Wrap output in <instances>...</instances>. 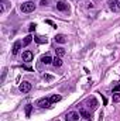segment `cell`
Masks as SVG:
<instances>
[{
    "label": "cell",
    "mask_w": 120,
    "mask_h": 121,
    "mask_svg": "<svg viewBox=\"0 0 120 121\" xmlns=\"http://www.w3.org/2000/svg\"><path fill=\"white\" fill-rule=\"evenodd\" d=\"M6 73H7V69H3V75H1V80H4V78H6Z\"/></svg>",
    "instance_id": "obj_24"
},
{
    "label": "cell",
    "mask_w": 120,
    "mask_h": 121,
    "mask_svg": "<svg viewBox=\"0 0 120 121\" xmlns=\"http://www.w3.org/2000/svg\"><path fill=\"white\" fill-rule=\"evenodd\" d=\"M50 100H51V103H58L61 100V96H58V94H52L51 97H50Z\"/></svg>",
    "instance_id": "obj_16"
},
{
    "label": "cell",
    "mask_w": 120,
    "mask_h": 121,
    "mask_svg": "<svg viewBox=\"0 0 120 121\" xmlns=\"http://www.w3.org/2000/svg\"><path fill=\"white\" fill-rule=\"evenodd\" d=\"M113 101L115 103H119L120 101V93L117 91V93H113Z\"/></svg>",
    "instance_id": "obj_19"
},
{
    "label": "cell",
    "mask_w": 120,
    "mask_h": 121,
    "mask_svg": "<svg viewBox=\"0 0 120 121\" xmlns=\"http://www.w3.org/2000/svg\"><path fill=\"white\" fill-rule=\"evenodd\" d=\"M52 59H54V58H51L50 55H42V56H41V62H42V63H45V65L52 63Z\"/></svg>",
    "instance_id": "obj_10"
},
{
    "label": "cell",
    "mask_w": 120,
    "mask_h": 121,
    "mask_svg": "<svg viewBox=\"0 0 120 121\" xmlns=\"http://www.w3.org/2000/svg\"><path fill=\"white\" fill-rule=\"evenodd\" d=\"M79 117H81L79 113H76V111H69V113H66V116H65L64 118H65V121H78Z\"/></svg>",
    "instance_id": "obj_2"
},
{
    "label": "cell",
    "mask_w": 120,
    "mask_h": 121,
    "mask_svg": "<svg viewBox=\"0 0 120 121\" xmlns=\"http://www.w3.org/2000/svg\"><path fill=\"white\" fill-rule=\"evenodd\" d=\"M21 47H23V42H20V41H16V42H14V45H13V49H11V54H13V55H17V54L20 52V49H21Z\"/></svg>",
    "instance_id": "obj_5"
},
{
    "label": "cell",
    "mask_w": 120,
    "mask_h": 121,
    "mask_svg": "<svg viewBox=\"0 0 120 121\" xmlns=\"http://www.w3.org/2000/svg\"><path fill=\"white\" fill-rule=\"evenodd\" d=\"M18 89H20L21 93H28L31 90V83L30 82H21L20 86H18Z\"/></svg>",
    "instance_id": "obj_4"
},
{
    "label": "cell",
    "mask_w": 120,
    "mask_h": 121,
    "mask_svg": "<svg viewBox=\"0 0 120 121\" xmlns=\"http://www.w3.org/2000/svg\"><path fill=\"white\" fill-rule=\"evenodd\" d=\"M57 9L60 11H66L68 10V4H65L64 1H60V3H57Z\"/></svg>",
    "instance_id": "obj_11"
},
{
    "label": "cell",
    "mask_w": 120,
    "mask_h": 121,
    "mask_svg": "<svg viewBox=\"0 0 120 121\" xmlns=\"http://www.w3.org/2000/svg\"><path fill=\"white\" fill-rule=\"evenodd\" d=\"M37 106H38V107H42V108H47V107L51 106V100L47 99V97H42V99H40V100L37 101Z\"/></svg>",
    "instance_id": "obj_3"
},
{
    "label": "cell",
    "mask_w": 120,
    "mask_h": 121,
    "mask_svg": "<svg viewBox=\"0 0 120 121\" xmlns=\"http://www.w3.org/2000/svg\"><path fill=\"white\" fill-rule=\"evenodd\" d=\"M31 110H32V106H31V104H27V106H26V116H27V117L31 116Z\"/></svg>",
    "instance_id": "obj_18"
},
{
    "label": "cell",
    "mask_w": 120,
    "mask_h": 121,
    "mask_svg": "<svg viewBox=\"0 0 120 121\" xmlns=\"http://www.w3.org/2000/svg\"><path fill=\"white\" fill-rule=\"evenodd\" d=\"M34 41H35L37 44H47V42H48V38L44 37V35H35V37H34Z\"/></svg>",
    "instance_id": "obj_7"
},
{
    "label": "cell",
    "mask_w": 120,
    "mask_h": 121,
    "mask_svg": "<svg viewBox=\"0 0 120 121\" xmlns=\"http://www.w3.org/2000/svg\"><path fill=\"white\" fill-rule=\"evenodd\" d=\"M44 79H45V80H52L54 76H51V75H44Z\"/></svg>",
    "instance_id": "obj_23"
},
{
    "label": "cell",
    "mask_w": 120,
    "mask_h": 121,
    "mask_svg": "<svg viewBox=\"0 0 120 121\" xmlns=\"http://www.w3.org/2000/svg\"><path fill=\"white\" fill-rule=\"evenodd\" d=\"M20 10H21L23 13H31V11L35 10V4H34L32 1H26V3H23V4L20 6Z\"/></svg>",
    "instance_id": "obj_1"
},
{
    "label": "cell",
    "mask_w": 120,
    "mask_h": 121,
    "mask_svg": "<svg viewBox=\"0 0 120 121\" xmlns=\"http://www.w3.org/2000/svg\"><path fill=\"white\" fill-rule=\"evenodd\" d=\"M117 4H119V7H120V0H117Z\"/></svg>",
    "instance_id": "obj_25"
},
{
    "label": "cell",
    "mask_w": 120,
    "mask_h": 121,
    "mask_svg": "<svg viewBox=\"0 0 120 121\" xmlns=\"http://www.w3.org/2000/svg\"><path fill=\"white\" fill-rule=\"evenodd\" d=\"M55 41L60 42V44H65L68 39H66V37H65L64 34H58V35H55Z\"/></svg>",
    "instance_id": "obj_9"
},
{
    "label": "cell",
    "mask_w": 120,
    "mask_h": 121,
    "mask_svg": "<svg viewBox=\"0 0 120 121\" xmlns=\"http://www.w3.org/2000/svg\"><path fill=\"white\" fill-rule=\"evenodd\" d=\"M45 23H47V24H50V26H52V27H55V28H57V24H55V23H54V21H51V20H45Z\"/></svg>",
    "instance_id": "obj_22"
},
{
    "label": "cell",
    "mask_w": 120,
    "mask_h": 121,
    "mask_svg": "<svg viewBox=\"0 0 120 121\" xmlns=\"http://www.w3.org/2000/svg\"><path fill=\"white\" fill-rule=\"evenodd\" d=\"M35 27H37V24H35V23H31L30 26H28V31H30V32L35 31Z\"/></svg>",
    "instance_id": "obj_20"
},
{
    "label": "cell",
    "mask_w": 120,
    "mask_h": 121,
    "mask_svg": "<svg viewBox=\"0 0 120 121\" xmlns=\"http://www.w3.org/2000/svg\"><path fill=\"white\" fill-rule=\"evenodd\" d=\"M109 4H110V9H112V10H113V11H119V6H116V4H117V1H115V0H110V1H109Z\"/></svg>",
    "instance_id": "obj_13"
},
{
    "label": "cell",
    "mask_w": 120,
    "mask_h": 121,
    "mask_svg": "<svg viewBox=\"0 0 120 121\" xmlns=\"http://www.w3.org/2000/svg\"><path fill=\"white\" fill-rule=\"evenodd\" d=\"M79 114H81V117H83L85 120H90V114L86 111V110H81V113H79Z\"/></svg>",
    "instance_id": "obj_15"
},
{
    "label": "cell",
    "mask_w": 120,
    "mask_h": 121,
    "mask_svg": "<svg viewBox=\"0 0 120 121\" xmlns=\"http://www.w3.org/2000/svg\"><path fill=\"white\" fill-rule=\"evenodd\" d=\"M120 90V83H116V86L113 87V93H117Z\"/></svg>",
    "instance_id": "obj_21"
},
{
    "label": "cell",
    "mask_w": 120,
    "mask_h": 121,
    "mask_svg": "<svg viewBox=\"0 0 120 121\" xmlns=\"http://www.w3.org/2000/svg\"><path fill=\"white\" fill-rule=\"evenodd\" d=\"M88 107H89L90 110H96L97 108V101H96L95 97H92V99L88 100Z\"/></svg>",
    "instance_id": "obj_8"
},
{
    "label": "cell",
    "mask_w": 120,
    "mask_h": 121,
    "mask_svg": "<svg viewBox=\"0 0 120 121\" xmlns=\"http://www.w3.org/2000/svg\"><path fill=\"white\" fill-rule=\"evenodd\" d=\"M71 1H72V0H71Z\"/></svg>",
    "instance_id": "obj_26"
},
{
    "label": "cell",
    "mask_w": 120,
    "mask_h": 121,
    "mask_svg": "<svg viewBox=\"0 0 120 121\" xmlns=\"http://www.w3.org/2000/svg\"><path fill=\"white\" fill-rule=\"evenodd\" d=\"M55 54H57V56H64L65 55V49L64 48H57L55 49Z\"/></svg>",
    "instance_id": "obj_17"
},
{
    "label": "cell",
    "mask_w": 120,
    "mask_h": 121,
    "mask_svg": "<svg viewBox=\"0 0 120 121\" xmlns=\"http://www.w3.org/2000/svg\"><path fill=\"white\" fill-rule=\"evenodd\" d=\"M32 58H34V54H32L31 51H24V52H23V60H24V62H31Z\"/></svg>",
    "instance_id": "obj_6"
},
{
    "label": "cell",
    "mask_w": 120,
    "mask_h": 121,
    "mask_svg": "<svg viewBox=\"0 0 120 121\" xmlns=\"http://www.w3.org/2000/svg\"><path fill=\"white\" fill-rule=\"evenodd\" d=\"M52 65H54L55 68H60V66H62V59H61V56H55V58L52 59Z\"/></svg>",
    "instance_id": "obj_12"
},
{
    "label": "cell",
    "mask_w": 120,
    "mask_h": 121,
    "mask_svg": "<svg viewBox=\"0 0 120 121\" xmlns=\"http://www.w3.org/2000/svg\"><path fill=\"white\" fill-rule=\"evenodd\" d=\"M31 41H32V35H27V37L24 38V41H23V47H27V45H30Z\"/></svg>",
    "instance_id": "obj_14"
}]
</instances>
